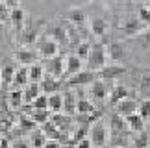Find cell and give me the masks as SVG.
<instances>
[{
  "instance_id": "obj_15",
  "label": "cell",
  "mask_w": 150,
  "mask_h": 148,
  "mask_svg": "<svg viewBox=\"0 0 150 148\" xmlns=\"http://www.w3.org/2000/svg\"><path fill=\"white\" fill-rule=\"evenodd\" d=\"M39 87H41V91L45 94H54V93H57V91L61 89V82L59 80H56V78H52V76H45L43 80H41V83H39Z\"/></svg>"
},
{
  "instance_id": "obj_40",
  "label": "cell",
  "mask_w": 150,
  "mask_h": 148,
  "mask_svg": "<svg viewBox=\"0 0 150 148\" xmlns=\"http://www.w3.org/2000/svg\"><path fill=\"white\" fill-rule=\"evenodd\" d=\"M137 15H139V20L141 22H145L146 26H150V11L145 4H141L139 6V9H137Z\"/></svg>"
},
{
  "instance_id": "obj_24",
  "label": "cell",
  "mask_w": 150,
  "mask_h": 148,
  "mask_svg": "<svg viewBox=\"0 0 150 148\" xmlns=\"http://www.w3.org/2000/svg\"><path fill=\"white\" fill-rule=\"evenodd\" d=\"M28 72H30V83H41V80L45 78V67L39 63H33L28 67Z\"/></svg>"
},
{
  "instance_id": "obj_21",
  "label": "cell",
  "mask_w": 150,
  "mask_h": 148,
  "mask_svg": "<svg viewBox=\"0 0 150 148\" xmlns=\"http://www.w3.org/2000/svg\"><path fill=\"white\" fill-rule=\"evenodd\" d=\"M67 19L72 22V24H76V26H82L85 19H87V15H85V11L82 8H71L67 11Z\"/></svg>"
},
{
  "instance_id": "obj_34",
  "label": "cell",
  "mask_w": 150,
  "mask_h": 148,
  "mask_svg": "<svg viewBox=\"0 0 150 148\" xmlns=\"http://www.w3.org/2000/svg\"><path fill=\"white\" fill-rule=\"evenodd\" d=\"M19 128H21V132H35L37 124L33 122L28 115H22V117L19 118Z\"/></svg>"
},
{
  "instance_id": "obj_8",
  "label": "cell",
  "mask_w": 150,
  "mask_h": 148,
  "mask_svg": "<svg viewBox=\"0 0 150 148\" xmlns=\"http://www.w3.org/2000/svg\"><path fill=\"white\" fill-rule=\"evenodd\" d=\"M126 74V67L124 65H106L104 69L98 70V80H104V82H111V80H117L120 76Z\"/></svg>"
},
{
  "instance_id": "obj_49",
  "label": "cell",
  "mask_w": 150,
  "mask_h": 148,
  "mask_svg": "<svg viewBox=\"0 0 150 148\" xmlns=\"http://www.w3.org/2000/svg\"><path fill=\"white\" fill-rule=\"evenodd\" d=\"M145 6H146V8H148V11H150V2H148V4H145Z\"/></svg>"
},
{
  "instance_id": "obj_50",
  "label": "cell",
  "mask_w": 150,
  "mask_h": 148,
  "mask_svg": "<svg viewBox=\"0 0 150 148\" xmlns=\"http://www.w3.org/2000/svg\"><path fill=\"white\" fill-rule=\"evenodd\" d=\"M148 148H150V144H148Z\"/></svg>"
},
{
  "instance_id": "obj_41",
  "label": "cell",
  "mask_w": 150,
  "mask_h": 148,
  "mask_svg": "<svg viewBox=\"0 0 150 148\" xmlns=\"http://www.w3.org/2000/svg\"><path fill=\"white\" fill-rule=\"evenodd\" d=\"M9 15H11V9L8 4L0 2V22H8L9 20Z\"/></svg>"
},
{
  "instance_id": "obj_12",
  "label": "cell",
  "mask_w": 150,
  "mask_h": 148,
  "mask_svg": "<svg viewBox=\"0 0 150 148\" xmlns=\"http://www.w3.org/2000/svg\"><path fill=\"white\" fill-rule=\"evenodd\" d=\"M9 20H11V24H13V28H15V30H19V32H21L22 28H24L26 20H28V13H26V11L21 8L19 4H17L15 8H11Z\"/></svg>"
},
{
  "instance_id": "obj_46",
  "label": "cell",
  "mask_w": 150,
  "mask_h": 148,
  "mask_svg": "<svg viewBox=\"0 0 150 148\" xmlns=\"http://www.w3.org/2000/svg\"><path fill=\"white\" fill-rule=\"evenodd\" d=\"M0 148H11V143L8 137H0Z\"/></svg>"
},
{
  "instance_id": "obj_33",
  "label": "cell",
  "mask_w": 150,
  "mask_h": 148,
  "mask_svg": "<svg viewBox=\"0 0 150 148\" xmlns=\"http://www.w3.org/2000/svg\"><path fill=\"white\" fill-rule=\"evenodd\" d=\"M89 130H91V126H89V124H80V126H78V130L74 132V135L71 137V143H80V141L87 139V133H89Z\"/></svg>"
},
{
  "instance_id": "obj_16",
  "label": "cell",
  "mask_w": 150,
  "mask_h": 148,
  "mask_svg": "<svg viewBox=\"0 0 150 148\" xmlns=\"http://www.w3.org/2000/svg\"><path fill=\"white\" fill-rule=\"evenodd\" d=\"M115 107H117V115H120V117H128V115H132V113L137 111L139 104H137L135 100H132V98H124V100H120Z\"/></svg>"
},
{
  "instance_id": "obj_37",
  "label": "cell",
  "mask_w": 150,
  "mask_h": 148,
  "mask_svg": "<svg viewBox=\"0 0 150 148\" xmlns=\"http://www.w3.org/2000/svg\"><path fill=\"white\" fill-rule=\"evenodd\" d=\"M30 106L32 109H48V94H39Z\"/></svg>"
},
{
  "instance_id": "obj_7",
  "label": "cell",
  "mask_w": 150,
  "mask_h": 148,
  "mask_svg": "<svg viewBox=\"0 0 150 148\" xmlns=\"http://www.w3.org/2000/svg\"><path fill=\"white\" fill-rule=\"evenodd\" d=\"M45 70H47V74H48V76H52V78H61L63 72H65V58L57 54L56 58L47 59Z\"/></svg>"
},
{
  "instance_id": "obj_39",
  "label": "cell",
  "mask_w": 150,
  "mask_h": 148,
  "mask_svg": "<svg viewBox=\"0 0 150 148\" xmlns=\"http://www.w3.org/2000/svg\"><path fill=\"white\" fill-rule=\"evenodd\" d=\"M137 109H139V117L143 118V121H148V118H150V100L148 98L143 100Z\"/></svg>"
},
{
  "instance_id": "obj_1",
  "label": "cell",
  "mask_w": 150,
  "mask_h": 148,
  "mask_svg": "<svg viewBox=\"0 0 150 148\" xmlns=\"http://www.w3.org/2000/svg\"><path fill=\"white\" fill-rule=\"evenodd\" d=\"M106 59H108V54H106V47L102 43H95L91 44V52H89V58H87V70H100L106 67Z\"/></svg>"
},
{
  "instance_id": "obj_43",
  "label": "cell",
  "mask_w": 150,
  "mask_h": 148,
  "mask_svg": "<svg viewBox=\"0 0 150 148\" xmlns=\"http://www.w3.org/2000/svg\"><path fill=\"white\" fill-rule=\"evenodd\" d=\"M11 148H32L30 143H26L24 139H15L13 143H11Z\"/></svg>"
},
{
  "instance_id": "obj_27",
  "label": "cell",
  "mask_w": 150,
  "mask_h": 148,
  "mask_svg": "<svg viewBox=\"0 0 150 148\" xmlns=\"http://www.w3.org/2000/svg\"><path fill=\"white\" fill-rule=\"evenodd\" d=\"M22 93H24V102L26 104H32L41 94V87H39V83H30V85H26V89Z\"/></svg>"
},
{
  "instance_id": "obj_38",
  "label": "cell",
  "mask_w": 150,
  "mask_h": 148,
  "mask_svg": "<svg viewBox=\"0 0 150 148\" xmlns=\"http://www.w3.org/2000/svg\"><path fill=\"white\" fill-rule=\"evenodd\" d=\"M50 122L56 124L57 128H65L67 124L71 122V118H69V117H63V115H59V113H54V115L50 117Z\"/></svg>"
},
{
  "instance_id": "obj_2",
  "label": "cell",
  "mask_w": 150,
  "mask_h": 148,
  "mask_svg": "<svg viewBox=\"0 0 150 148\" xmlns=\"http://www.w3.org/2000/svg\"><path fill=\"white\" fill-rule=\"evenodd\" d=\"M108 126L104 124V121H96L93 122V126H91L89 130V141H91V144L96 146V148H100L108 143Z\"/></svg>"
},
{
  "instance_id": "obj_19",
  "label": "cell",
  "mask_w": 150,
  "mask_h": 148,
  "mask_svg": "<svg viewBox=\"0 0 150 148\" xmlns=\"http://www.w3.org/2000/svg\"><path fill=\"white\" fill-rule=\"evenodd\" d=\"M106 32H108V20L104 17H95L91 20V33L96 37H102L106 35Z\"/></svg>"
},
{
  "instance_id": "obj_4",
  "label": "cell",
  "mask_w": 150,
  "mask_h": 148,
  "mask_svg": "<svg viewBox=\"0 0 150 148\" xmlns=\"http://www.w3.org/2000/svg\"><path fill=\"white\" fill-rule=\"evenodd\" d=\"M106 54L109 59H113V65H120L122 61L128 58V50H126V44L120 41H111L106 48Z\"/></svg>"
},
{
  "instance_id": "obj_14",
  "label": "cell",
  "mask_w": 150,
  "mask_h": 148,
  "mask_svg": "<svg viewBox=\"0 0 150 148\" xmlns=\"http://www.w3.org/2000/svg\"><path fill=\"white\" fill-rule=\"evenodd\" d=\"M37 52H33V50H30V48H19L15 52V59L19 61L21 65H33L37 61Z\"/></svg>"
},
{
  "instance_id": "obj_42",
  "label": "cell",
  "mask_w": 150,
  "mask_h": 148,
  "mask_svg": "<svg viewBox=\"0 0 150 148\" xmlns=\"http://www.w3.org/2000/svg\"><path fill=\"white\" fill-rule=\"evenodd\" d=\"M141 91L148 94V100H150V76H143V82H141Z\"/></svg>"
},
{
  "instance_id": "obj_32",
  "label": "cell",
  "mask_w": 150,
  "mask_h": 148,
  "mask_svg": "<svg viewBox=\"0 0 150 148\" xmlns=\"http://www.w3.org/2000/svg\"><path fill=\"white\" fill-rule=\"evenodd\" d=\"M22 102H24V93H22V89H15L9 93V106L17 109V107L22 106Z\"/></svg>"
},
{
  "instance_id": "obj_44",
  "label": "cell",
  "mask_w": 150,
  "mask_h": 148,
  "mask_svg": "<svg viewBox=\"0 0 150 148\" xmlns=\"http://www.w3.org/2000/svg\"><path fill=\"white\" fill-rule=\"evenodd\" d=\"M43 148H61V143L59 141H54V139H48Z\"/></svg>"
},
{
  "instance_id": "obj_31",
  "label": "cell",
  "mask_w": 150,
  "mask_h": 148,
  "mask_svg": "<svg viewBox=\"0 0 150 148\" xmlns=\"http://www.w3.org/2000/svg\"><path fill=\"white\" fill-rule=\"evenodd\" d=\"M47 135H45L41 130H35V132H32V135H30V146L32 148H43L45 146V143H47Z\"/></svg>"
},
{
  "instance_id": "obj_23",
  "label": "cell",
  "mask_w": 150,
  "mask_h": 148,
  "mask_svg": "<svg viewBox=\"0 0 150 148\" xmlns=\"http://www.w3.org/2000/svg\"><path fill=\"white\" fill-rule=\"evenodd\" d=\"M128 98V89L124 87V85H115L111 89V96H109V104L111 106H117L120 100Z\"/></svg>"
},
{
  "instance_id": "obj_22",
  "label": "cell",
  "mask_w": 150,
  "mask_h": 148,
  "mask_svg": "<svg viewBox=\"0 0 150 148\" xmlns=\"http://www.w3.org/2000/svg\"><path fill=\"white\" fill-rule=\"evenodd\" d=\"M41 132L47 135L48 139H54V141H59V139H63V133H61V130L56 126V124H52L50 121L48 122H45V124H41Z\"/></svg>"
},
{
  "instance_id": "obj_47",
  "label": "cell",
  "mask_w": 150,
  "mask_h": 148,
  "mask_svg": "<svg viewBox=\"0 0 150 148\" xmlns=\"http://www.w3.org/2000/svg\"><path fill=\"white\" fill-rule=\"evenodd\" d=\"M145 41L150 44V28H146V32H145Z\"/></svg>"
},
{
  "instance_id": "obj_30",
  "label": "cell",
  "mask_w": 150,
  "mask_h": 148,
  "mask_svg": "<svg viewBox=\"0 0 150 148\" xmlns=\"http://www.w3.org/2000/svg\"><path fill=\"white\" fill-rule=\"evenodd\" d=\"M28 117L35 124H45V122L50 121V109H32Z\"/></svg>"
},
{
  "instance_id": "obj_25",
  "label": "cell",
  "mask_w": 150,
  "mask_h": 148,
  "mask_svg": "<svg viewBox=\"0 0 150 148\" xmlns=\"http://www.w3.org/2000/svg\"><path fill=\"white\" fill-rule=\"evenodd\" d=\"M28 82H30V72H28V67H19V69L15 70V78H13V83L19 85V87H24V85H28Z\"/></svg>"
},
{
  "instance_id": "obj_10",
  "label": "cell",
  "mask_w": 150,
  "mask_h": 148,
  "mask_svg": "<svg viewBox=\"0 0 150 148\" xmlns=\"http://www.w3.org/2000/svg\"><path fill=\"white\" fill-rule=\"evenodd\" d=\"M47 33L50 35L52 41H56L57 44H61V47L69 44V30H67L65 26H61V24H52V26H48Z\"/></svg>"
},
{
  "instance_id": "obj_20",
  "label": "cell",
  "mask_w": 150,
  "mask_h": 148,
  "mask_svg": "<svg viewBox=\"0 0 150 148\" xmlns=\"http://www.w3.org/2000/svg\"><path fill=\"white\" fill-rule=\"evenodd\" d=\"M76 102L78 98L74 96L72 91H67L65 94H63V111L67 113V115H74L76 113Z\"/></svg>"
},
{
  "instance_id": "obj_45",
  "label": "cell",
  "mask_w": 150,
  "mask_h": 148,
  "mask_svg": "<svg viewBox=\"0 0 150 148\" xmlns=\"http://www.w3.org/2000/svg\"><path fill=\"white\" fill-rule=\"evenodd\" d=\"M76 148H93V144H91V141H89V137H87V139H83V141H80V143H76Z\"/></svg>"
},
{
  "instance_id": "obj_6",
  "label": "cell",
  "mask_w": 150,
  "mask_h": 148,
  "mask_svg": "<svg viewBox=\"0 0 150 148\" xmlns=\"http://www.w3.org/2000/svg\"><path fill=\"white\" fill-rule=\"evenodd\" d=\"M57 50H59V44H57L56 41H52L50 37H41L37 41V54L43 56L45 59L56 58V56H57Z\"/></svg>"
},
{
  "instance_id": "obj_35",
  "label": "cell",
  "mask_w": 150,
  "mask_h": 148,
  "mask_svg": "<svg viewBox=\"0 0 150 148\" xmlns=\"http://www.w3.org/2000/svg\"><path fill=\"white\" fill-rule=\"evenodd\" d=\"M89 52H91V43H87V41H80L78 43V47H76V54L80 59H87L89 58Z\"/></svg>"
},
{
  "instance_id": "obj_11",
  "label": "cell",
  "mask_w": 150,
  "mask_h": 148,
  "mask_svg": "<svg viewBox=\"0 0 150 148\" xmlns=\"http://www.w3.org/2000/svg\"><path fill=\"white\" fill-rule=\"evenodd\" d=\"M109 85H108V82H104V80H95L93 83H91V87H89V94H91V98L93 100H104L108 96V93H109Z\"/></svg>"
},
{
  "instance_id": "obj_3",
  "label": "cell",
  "mask_w": 150,
  "mask_h": 148,
  "mask_svg": "<svg viewBox=\"0 0 150 148\" xmlns=\"http://www.w3.org/2000/svg\"><path fill=\"white\" fill-rule=\"evenodd\" d=\"M145 30H146V24L139 20V17H128V19L120 24V32H122V35H126V37H135Z\"/></svg>"
},
{
  "instance_id": "obj_48",
  "label": "cell",
  "mask_w": 150,
  "mask_h": 148,
  "mask_svg": "<svg viewBox=\"0 0 150 148\" xmlns=\"http://www.w3.org/2000/svg\"><path fill=\"white\" fill-rule=\"evenodd\" d=\"M0 43H2V30H0Z\"/></svg>"
},
{
  "instance_id": "obj_13",
  "label": "cell",
  "mask_w": 150,
  "mask_h": 148,
  "mask_svg": "<svg viewBox=\"0 0 150 148\" xmlns=\"http://www.w3.org/2000/svg\"><path fill=\"white\" fill-rule=\"evenodd\" d=\"M128 124H126V118H122L120 115H111L109 117V133L111 135H126L128 132Z\"/></svg>"
},
{
  "instance_id": "obj_28",
  "label": "cell",
  "mask_w": 150,
  "mask_h": 148,
  "mask_svg": "<svg viewBox=\"0 0 150 148\" xmlns=\"http://www.w3.org/2000/svg\"><path fill=\"white\" fill-rule=\"evenodd\" d=\"M76 113H78V115H91V113H95L93 102L87 100V98H78V102H76Z\"/></svg>"
},
{
  "instance_id": "obj_17",
  "label": "cell",
  "mask_w": 150,
  "mask_h": 148,
  "mask_svg": "<svg viewBox=\"0 0 150 148\" xmlns=\"http://www.w3.org/2000/svg\"><path fill=\"white\" fill-rule=\"evenodd\" d=\"M65 72L71 74V76L82 72V59H80L76 54H71V56L65 58Z\"/></svg>"
},
{
  "instance_id": "obj_29",
  "label": "cell",
  "mask_w": 150,
  "mask_h": 148,
  "mask_svg": "<svg viewBox=\"0 0 150 148\" xmlns=\"http://www.w3.org/2000/svg\"><path fill=\"white\" fill-rule=\"evenodd\" d=\"M48 109L54 111V113L63 111V94H61V93L48 94Z\"/></svg>"
},
{
  "instance_id": "obj_36",
  "label": "cell",
  "mask_w": 150,
  "mask_h": 148,
  "mask_svg": "<svg viewBox=\"0 0 150 148\" xmlns=\"http://www.w3.org/2000/svg\"><path fill=\"white\" fill-rule=\"evenodd\" d=\"M148 144H150V135L139 132V135L134 139V148H148Z\"/></svg>"
},
{
  "instance_id": "obj_5",
  "label": "cell",
  "mask_w": 150,
  "mask_h": 148,
  "mask_svg": "<svg viewBox=\"0 0 150 148\" xmlns=\"http://www.w3.org/2000/svg\"><path fill=\"white\" fill-rule=\"evenodd\" d=\"M43 22H32V20H26L24 28L21 30V43L22 44H33L39 41V28H41Z\"/></svg>"
},
{
  "instance_id": "obj_26",
  "label": "cell",
  "mask_w": 150,
  "mask_h": 148,
  "mask_svg": "<svg viewBox=\"0 0 150 148\" xmlns=\"http://www.w3.org/2000/svg\"><path fill=\"white\" fill-rule=\"evenodd\" d=\"M126 124H128V128L132 132H143V128H145V121L139 117V113H132V115L126 117Z\"/></svg>"
},
{
  "instance_id": "obj_9",
  "label": "cell",
  "mask_w": 150,
  "mask_h": 148,
  "mask_svg": "<svg viewBox=\"0 0 150 148\" xmlns=\"http://www.w3.org/2000/svg\"><path fill=\"white\" fill-rule=\"evenodd\" d=\"M96 80V74L93 70H82L78 74H74L67 80V85L69 87H80V85H91Z\"/></svg>"
},
{
  "instance_id": "obj_18",
  "label": "cell",
  "mask_w": 150,
  "mask_h": 148,
  "mask_svg": "<svg viewBox=\"0 0 150 148\" xmlns=\"http://www.w3.org/2000/svg\"><path fill=\"white\" fill-rule=\"evenodd\" d=\"M15 67L13 65H4L2 69H0V85L6 89L9 87L11 83H13V78H15Z\"/></svg>"
}]
</instances>
